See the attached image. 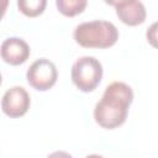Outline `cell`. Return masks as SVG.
<instances>
[{
    "instance_id": "obj_1",
    "label": "cell",
    "mask_w": 158,
    "mask_h": 158,
    "mask_svg": "<svg viewBox=\"0 0 158 158\" xmlns=\"http://www.w3.org/2000/svg\"><path fill=\"white\" fill-rule=\"evenodd\" d=\"M132 101V88L123 81H112L106 86L101 100L96 102L94 118L104 128H116L126 121Z\"/></svg>"
},
{
    "instance_id": "obj_2",
    "label": "cell",
    "mask_w": 158,
    "mask_h": 158,
    "mask_svg": "<svg viewBox=\"0 0 158 158\" xmlns=\"http://www.w3.org/2000/svg\"><path fill=\"white\" fill-rule=\"evenodd\" d=\"M74 40L85 48H107L118 40V31L109 21L94 20L78 25L74 30Z\"/></svg>"
},
{
    "instance_id": "obj_3",
    "label": "cell",
    "mask_w": 158,
    "mask_h": 158,
    "mask_svg": "<svg viewBox=\"0 0 158 158\" xmlns=\"http://www.w3.org/2000/svg\"><path fill=\"white\" fill-rule=\"evenodd\" d=\"M70 75L74 85L80 91L89 93L100 84L102 78V65L95 57L84 56L73 63Z\"/></svg>"
},
{
    "instance_id": "obj_4",
    "label": "cell",
    "mask_w": 158,
    "mask_h": 158,
    "mask_svg": "<svg viewBox=\"0 0 158 158\" xmlns=\"http://www.w3.org/2000/svg\"><path fill=\"white\" fill-rule=\"evenodd\" d=\"M26 78L33 89L46 91L56 84L58 72L53 62L47 58H40L30 65L26 73Z\"/></svg>"
},
{
    "instance_id": "obj_5",
    "label": "cell",
    "mask_w": 158,
    "mask_h": 158,
    "mask_svg": "<svg viewBox=\"0 0 158 158\" xmlns=\"http://www.w3.org/2000/svg\"><path fill=\"white\" fill-rule=\"evenodd\" d=\"M30 95L22 86H12L7 89L1 100V109L9 117L16 118L23 116L30 109Z\"/></svg>"
},
{
    "instance_id": "obj_6",
    "label": "cell",
    "mask_w": 158,
    "mask_h": 158,
    "mask_svg": "<svg viewBox=\"0 0 158 158\" xmlns=\"http://www.w3.org/2000/svg\"><path fill=\"white\" fill-rule=\"evenodd\" d=\"M30 46L27 42L19 37L6 38L1 43V58L11 65H19L27 60L30 56Z\"/></svg>"
},
{
    "instance_id": "obj_7",
    "label": "cell",
    "mask_w": 158,
    "mask_h": 158,
    "mask_svg": "<svg viewBox=\"0 0 158 158\" xmlns=\"http://www.w3.org/2000/svg\"><path fill=\"white\" fill-rule=\"evenodd\" d=\"M115 7L116 15L125 25L137 26L143 23L146 20V7L139 0H123Z\"/></svg>"
},
{
    "instance_id": "obj_8",
    "label": "cell",
    "mask_w": 158,
    "mask_h": 158,
    "mask_svg": "<svg viewBox=\"0 0 158 158\" xmlns=\"http://www.w3.org/2000/svg\"><path fill=\"white\" fill-rule=\"evenodd\" d=\"M88 0H56L58 11L68 17L81 14L86 7Z\"/></svg>"
},
{
    "instance_id": "obj_9",
    "label": "cell",
    "mask_w": 158,
    "mask_h": 158,
    "mask_svg": "<svg viewBox=\"0 0 158 158\" xmlns=\"http://www.w3.org/2000/svg\"><path fill=\"white\" fill-rule=\"evenodd\" d=\"M47 5V0H17L19 10L27 17H36L41 15Z\"/></svg>"
},
{
    "instance_id": "obj_10",
    "label": "cell",
    "mask_w": 158,
    "mask_h": 158,
    "mask_svg": "<svg viewBox=\"0 0 158 158\" xmlns=\"http://www.w3.org/2000/svg\"><path fill=\"white\" fill-rule=\"evenodd\" d=\"M146 38L152 47L158 49V21L153 22L148 27V30L146 31Z\"/></svg>"
},
{
    "instance_id": "obj_11",
    "label": "cell",
    "mask_w": 158,
    "mask_h": 158,
    "mask_svg": "<svg viewBox=\"0 0 158 158\" xmlns=\"http://www.w3.org/2000/svg\"><path fill=\"white\" fill-rule=\"evenodd\" d=\"M123 0H105V2L106 4H109V5H112V6H116L117 4H120V2H122Z\"/></svg>"
}]
</instances>
